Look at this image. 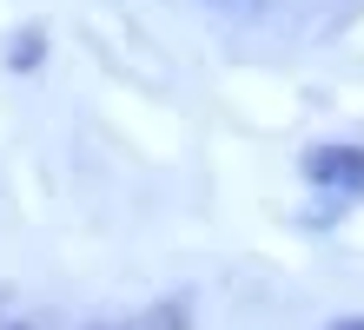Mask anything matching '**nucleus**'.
<instances>
[{"mask_svg":"<svg viewBox=\"0 0 364 330\" xmlns=\"http://www.w3.org/2000/svg\"><path fill=\"white\" fill-rule=\"evenodd\" d=\"M305 179L325 192L364 198V145H311L305 152Z\"/></svg>","mask_w":364,"mask_h":330,"instance_id":"1","label":"nucleus"},{"mask_svg":"<svg viewBox=\"0 0 364 330\" xmlns=\"http://www.w3.org/2000/svg\"><path fill=\"white\" fill-rule=\"evenodd\" d=\"M331 330H364V317H338V324H331Z\"/></svg>","mask_w":364,"mask_h":330,"instance_id":"2","label":"nucleus"},{"mask_svg":"<svg viewBox=\"0 0 364 330\" xmlns=\"http://www.w3.org/2000/svg\"><path fill=\"white\" fill-rule=\"evenodd\" d=\"M14 330H20V324H14Z\"/></svg>","mask_w":364,"mask_h":330,"instance_id":"3","label":"nucleus"}]
</instances>
